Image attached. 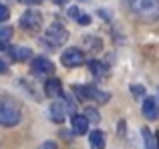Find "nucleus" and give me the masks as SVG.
Returning <instances> with one entry per match:
<instances>
[{
  "instance_id": "obj_1",
  "label": "nucleus",
  "mask_w": 159,
  "mask_h": 149,
  "mask_svg": "<svg viewBox=\"0 0 159 149\" xmlns=\"http://www.w3.org/2000/svg\"><path fill=\"white\" fill-rule=\"evenodd\" d=\"M22 121V107L16 99L0 97V127H16Z\"/></svg>"
},
{
  "instance_id": "obj_2",
  "label": "nucleus",
  "mask_w": 159,
  "mask_h": 149,
  "mask_svg": "<svg viewBox=\"0 0 159 149\" xmlns=\"http://www.w3.org/2000/svg\"><path fill=\"white\" fill-rule=\"evenodd\" d=\"M131 10L145 22L159 20V0H131Z\"/></svg>"
},
{
  "instance_id": "obj_3",
  "label": "nucleus",
  "mask_w": 159,
  "mask_h": 149,
  "mask_svg": "<svg viewBox=\"0 0 159 149\" xmlns=\"http://www.w3.org/2000/svg\"><path fill=\"white\" fill-rule=\"evenodd\" d=\"M75 95H77L79 101H95V103H107L109 99H111V95L105 93V91L97 89V87H91V85H75L73 87Z\"/></svg>"
},
{
  "instance_id": "obj_4",
  "label": "nucleus",
  "mask_w": 159,
  "mask_h": 149,
  "mask_svg": "<svg viewBox=\"0 0 159 149\" xmlns=\"http://www.w3.org/2000/svg\"><path fill=\"white\" fill-rule=\"evenodd\" d=\"M44 40H47L51 47H62V44L69 40V30H66L61 22H52L51 26L47 28Z\"/></svg>"
},
{
  "instance_id": "obj_5",
  "label": "nucleus",
  "mask_w": 159,
  "mask_h": 149,
  "mask_svg": "<svg viewBox=\"0 0 159 149\" xmlns=\"http://www.w3.org/2000/svg\"><path fill=\"white\" fill-rule=\"evenodd\" d=\"M20 26L28 32H39L43 26V14L34 8H28L22 16H20Z\"/></svg>"
},
{
  "instance_id": "obj_6",
  "label": "nucleus",
  "mask_w": 159,
  "mask_h": 149,
  "mask_svg": "<svg viewBox=\"0 0 159 149\" xmlns=\"http://www.w3.org/2000/svg\"><path fill=\"white\" fill-rule=\"evenodd\" d=\"M61 63L65 65L66 69L81 67V65L85 63V52H83L81 48H77V47H70V48H66V51L62 52V56H61Z\"/></svg>"
},
{
  "instance_id": "obj_7",
  "label": "nucleus",
  "mask_w": 159,
  "mask_h": 149,
  "mask_svg": "<svg viewBox=\"0 0 159 149\" xmlns=\"http://www.w3.org/2000/svg\"><path fill=\"white\" fill-rule=\"evenodd\" d=\"M30 71H32V74H36V77H47V74L54 73V65H52V61L47 59V56H34V59H32Z\"/></svg>"
},
{
  "instance_id": "obj_8",
  "label": "nucleus",
  "mask_w": 159,
  "mask_h": 149,
  "mask_svg": "<svg viewBox=\"0 0 159 149\" xmlns=\"http://www.w3.org/2000/svg\"><path fill=\"white\" fill-rule=\"evenodd\" d=\"M143 117L147 119V121H155L159 117V101L155 97H145L143 99Z\"/></svg>"
},
{
  "instance_id": "obj_9",
  "label": "nucleus",
  "mask_w": 159,
  "mask_h": 149,
  "mask_svg": "<svg viewBox=\"0 0 159 149\" xmlns=\"http://www.w3.org/2000/svg\"><path fill=\"white\" fill-rule=\"evenodd\" d=\"M70 125H73V133L75 135H85L87 131H89V119L85 117V115H81V113H75L73 115V119H70Z\"/></svg>"
},
{
  "instance_id": "obj_10",
  "label": "nucleus",
  "mask_w": 159,
  "mask_h": 149,
  "mask_svg": "<svg viewBox=\"0 0 159 149\" xmlns=\"http://www.w3.org/2000/svg\"><path fill=\"white\" fill-rule=\"evenodd\" d=\"M48 117H51V121H54V123H62L65 121V117H66L65 103H61V101L51 103V107H48Z\"/></svg>"
},
{
  "instance_id": "obj_11",
  "label": "nucleus",
  "mask_w": 159,
  "mask_h": 149,
  "mask_svg": "<svg viewBox=\"0 0 159 149\" xmlns=\"http://www.w3.org/2000/svg\"><path fill=\"white\" fill-rule=\"evenodd\" d=\"M44 93L52 99H62L65 91H62V85H61L58 79H48V81L44 83Z\"/></svg>"
},
{
  "instance_id": "obj_12",
  "label": "nucleus",
  "mask_w": 159,
  "mask_h": 149,
  "mask_svg": "<svg viewBox=\"0 0 159 149\" xmlns=\"http://www.w3.org/2000/svg\"><path fill=\"white\" fill-rule=\"evenodd\" d=\"M10 56L16 63H24V61L32 59V51L28 47H14V48H10Z\"/></svg>"
},
{
  "instance_id": "obj_13",
  "label": "nucleus",
  "mask_w": 159,
  "mask_h": 149,
  "mask_svg": "<svg viewBox=\"0 0 159 149\" xmlns=\"http://www.w3.org/2000/svg\"><path fill=\"white\" fill-rule=\"evenodd\" d=\"M89 145L91 149H105V133L101 129H95L89 133Z\"/></svg>"
},
{
  "instance_id": "obj_14",
  "label": "nucleus",
  "mask_w": 159,
  "mask_h": 149,
  "mask_svg": "<svg viewBox=\"0 0 159 149\" xmlns=\"http://www.w3.org/2000/svg\"><path fill=\"white\" fill-rule=\"evenodd\" d=\"M69 16H73V18L77 20V22L81 24V26H89V24L93 22V18H91V16L87 14V12H81V10H79L77 6L69 8Z\"/></svg>"
},
{
  "instance_id": "obj_15",
  "label": "nucleus",
  "mask_w": 159,
  "mask_h": 149,
  "mask_svg": "<svg viewBox=\"0 0 159 149\" xmlns=\"http://www.w3.org/2000/svg\"><path fill=\"white\" fill-rule=\"evenodd\" d=\"M83 47H85L87 51H101L103 48V40L99 38L97 34H87L85 38H83Z\"/></svg>"
},
{
  "instance_id": "obj_16",
  "label": "nucleus",
  "mask_w": 159,
  "mask_h": 149,
  "mask_svg": "<svg viewBox=\"0 0 159 149\" xmlns=\"http://www.w3.org/2000/svg\"><path fill=\"white\" fill-rule=\"evenodd\" d=\"M141 137H143V149H157L155 135L151 133L149 127H143V129H141Z\"/></svg>"
},
{
  "instance_id": "obj_17",
  "label": "nucleus",
  "mask_w": 159,
  "mask_h": 149,
  "mask_svg": "<svg viewBox=\"0 0 159 149\" xmlns=\"http://www.w3.org/2000/svg\"><path fill=\"white\" fill-rule=\"evenodd\" d=\"M89 69L95 77H107V67L101 61H89Z\"/></svg>"
},
{
  "instance_id": "obj_18",
  "label": "nucleus",
  "mask_w": 159,
  "mask_h": 149,
  "mask_svg": "<svg viewBox=\"0 0 159 149\" xmlns=\"http://www.w3.org/2000/svg\"><path fill=\"white\" fill-rule=\"evenodd\" d=\"M83 115H85V117L89 119V123H99V121H101V113H99V111L95 109V107H87Z\"/></svg>"
},
{
  "instance_id": "obj_19",
  "label": "nucleus",
  "mask_w": 159,
  "mask_h": 149,
  "mask_svg": "<svg viewBox=\"0 0 159 149\" xmlns=\"http://www.w3.org/2000/svg\"><path fill=\"white\" fill-rule=\"evenodd\" d=\"M12 26H8V24H0V43H8L12 36Z\"/></svg>"
},
{
  "instance_id": "obj_20",
  "label": "nucleus",
  "mask_w": 159,
  "mask_h": 149,
  "mask_svg": "<svg viewBox=\"0 0 159 149\" xmlns=\"http://www.w3.org/2000/svg\"><path fill=\"white\" fill-rule=\"evenodd\" d=\"M8 18H10V10H8V6L0 4V24H4Z\"/></svg>"
},
{
  "instance_id": "obj_21",
  "label": "nucleus",
  "mask_w": 159,
  "mask_h": 149,
  "mask_svg": "<svg viewBox=\"0 0 159 149\" xmlns=\"http://www.w3.org/2000/svg\"><path fill=\"white\" fill-rule=\"evenodd\" d=\"M131 91H133V95H135V97H143V99H145V89H143L141 85H133Z\"/></svg>"
},
{
  "instance_id": "obj_22",
  "label": "nucleus",
  "mask_w": 159,
  "mask_h": 149,
  "mask_svg": "<svg viewBox=\"0 0 159 149\" xmlns=\"http://www.w3.org/2000/svg\"><path fill=\"white\" fill-rule=\"evenodd\" d=\"M39 149H58V147H57V143H54V141H44Z\"/></svg>"
},
{
  "instance_id": "obj_23",
  "label": "nucleus",
  "mask_w": 159,
  "mask_h": 149,
  "mask_svg": "<svg viewBox=\"0 0 159 149\" xmlns=\"http://www.w3.org/2000/svg\"><path fill=\"white\" fill-rule=\"evenodd\" d=\"M8 73V65H6V61L0 56V74H6Z\"/></svg>"
},
{
  "instance_id": "obj_24",
  "label": "nucleus",
  "mask_w": 159,
  "mask_h": 149,
  "mask_svg": "<svg viewBox=\"0 0 159 149\" xmlns=\"http://www.w3.org/2000/svg\"><path fill=\"white\" fill-rule=\"evenodd\" d=\"M51 2H54V4H58V6H62V4H66V0H51Z\"/></svg>"
},
{
  "instance_id": "obj_25",
  "label": "nucleus",
  "mask_w": 159,
  "mask_h": 149,
  "mask_svg": "<svg viewBox=\"0 0 159 149\" xmlns=\"http://www.w3.org/2000/svg\"><path fill=\"white\" fill-rule=\"evenodd\" d=\"M155 143H157V149H159V131L155 133Z\"/></svg>"
},
{
  "instance_id": "obj_26",
  "label": "nucleus",
  "mask_w": 159,
  "mask_h": 149,
  "mask_svg": "<svg viewBox=\"0 0 159 149\" xmlns=\"http://www.w3.org/2000/svg\"><path fill=\"white\" fill-rule=\"evenodd\" d=\"M28 2H32V4H40L43 0H28Z\"/></svg>"
}]
</instances>
